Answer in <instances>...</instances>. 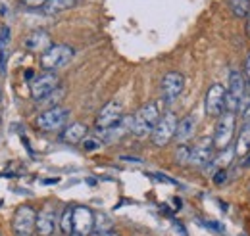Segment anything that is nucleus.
I'll return each instance as SVG.
<instances>
[{
	"label": "nucleus",
	"mask_w": 250,
	"mask_h": 236,
	"mask_svg": "<svg viewBox=\"0 0 250 236\" xmlns=\"http://www.w3.org/2000/svg\"><path fill=\"white\" fill-rule=\"evenodd\" d=\"M243 125H250V104L245 108V114H243Z\"/></svg>",
	"instance_id": "cd10ccee"
},
{
	"label": "nucleus",
	"mask_w": 250,
	"mask_h": 236,
	"mask_svg": "<svg viewBox=\"0 0 250 236\" xmlns=\"http://www.w3.org/2000/svg\"><path fill=\"white\" fill-rule=\"evenodd\" d=\"M56 229V209L54 206L46 204L39 213H37V225H35V233L39 236H52Z\"/></svg>",
	"instance_id": "4468645a"
},
{
	"label": "nucleus",
	"mask_w": 250,
	"mask_h": 236,
	"mask_svg": "<svg viewBox=\"0 0 250 236\" xmlns=\"http://www.w3.org/2000/svg\"><path fill=\"white\" fill-rule=\"evenodd\" d=\"M245 31H247V37L250 39V14L247 16V27H245Z\"/></svg>",
	"instance_id": "2f4dec72"
},
{
	"label": "nucleus",
	"mask_w": 250,
	"mask_h": 236,
	"mask_svg": "<svg viewBox=\"0 0 250 236\" xmlns=\"http://www.w3.org/2000/svg\"><path fill=\"white\" fill-rule=\"evenodd\" d=\"M204 110L210 118H219L223 114V110H225V87L221 83H214L206 90Z\"/></svg>",
	"instance_id": "9b49d317"
},
{
	"label": "nucleus",
	"mask_w": 250,
	"mask_h": 236,
	"mask_svg": "<svg viewBox=\"0 0 250 236\" xmlns=\"http://www.w3.org/2000/svg\"><path fill=\"white\" fill-rule=\"evenodd\" d=\"M73 233L79 236L94 233V213L87 206L73 207Z\"/></svg>",
	"instance_id": "f8f14e48"
},
{
	"label": "nucleus",
	"mask_w": 250,
	"mask_h": 236,
	"mask_svg": "<svg viewBox=\"0 0 250 236\" xmlns=\"http://www.w3.org/2000/svg\"><path fill=\"white\" fill-rule=\"evenodd\" d=\"M0 98H2V92H0Z\"/></svg>",
	"instance_id": "c9c22d12"
},
{
	"label": "nucleus",
	"mask_w": 250,
	"mask_h": 236,
	"mask_svg": "<svg viewBox=\"0 0 250 236\" xmlns=\"http://www.w3.org/2000/svg\"><path fill=\"white\" fill-rule=\"evenodd\" d=\"M23 46H25V50H29V52H41V54H42L44 50H48V48L52 46V42H50V35H48L44 29L31 31V33L25 37Z\"/></svg>",
	"instance_id": "2eb2a0df"
},
{
	"label": "nucleus",
	"mask_w": 250,
	"mask_h": 236,
	"mask_svg": "<svg viewBox=\"0 0 250 236\" xmlns=\"http://www.w3.org/2000/svg\"><path fill=\"white\" fill-rule=\"evenodd\" d=\"M243 75H245V79L250 83V54H249V58H247V61H245V73H243Z\"/></svg>",
	"instance_id": "bb28decb"
},
{
	"label": "nucleus",
	"mask_w": 250,
	"mask_h": 236,
	"mask_svg": "<svg viewBox=\"0 0 250 236\" xmlns=\"http://www.w3.org/2000/svg\"><path fill=\"white\" fill-rule=\"evenodd\" d=\"M20 2L23 6H27V8H42L46 0H20Z\"/></svg>",
	"instance_id": "393cba45"
},
{
	"label": "nucleus",
	"mask_w": 250,
	"mask_h": 236,
	"mask_svg": "<svg viewBox=\"0 0 250 236\" xmlns=\"http://www.w3.org/2000/svg\"><path fill=\"white\" fill-rule=\"evenodd\" d=\"M160 108H158L156 102H148L145 104L143 108L137 110V114L133 116V127H131V133L139 138H145L148 135H152L156 123L160 121Z\"/></svg>",
	"instance_id": "f257e3e1"
},
{
	"label": "nucleus",
	"mask_w": 250,
	"mask_h": 236,
	"mask_svg": "<svg viewBox=\"0 0 250 236\" xmlns=\"http://www.w3.org/2000/svg\"><path fill=\"white\" fill-rule=\"evenodd\" d=\"M114 227V221L106 215V213H98L94 215V233L100 236H104L106 233H110Z\"/></svg>",
	"instance_id": "aec40b11"
},
{
	"label": "nucleus",
	"mask_w": 250,
	"mask_h": 236,
	"mask_svg": "<svg viewBox=\"0 0 250 236\" xmlns=\"http://www.w3.org/2000/svg\"><path fill=\"white\" fill-rule=\"evenodd\" d=\"M122 119H124V106L118 100H112L106 106H102V110L98 112V116L94 119V127L98 129V133H104L116 127L118 123H122Z\"/></svg>",
	"instance_id": "6e6552de"
},
{
	"label": "nucleus",
	"mask_w": 250,
	"mask_h": 236,
	"mask_svg": "<svg viewBox=\"0 0 250 236\" xmlns=\"http://www.w3.org/2000/svg\"><path fill=\"white\" fill-rule=\"evenodd\" d=\"M194 127H196V118L192 116V114H188L185 116L183 119H179V123H177V131H175V138H177V142H185L188 140L192 135H194Z\"/></svg>",
	"instance_id": "f3484780"
},
{
	"label": "nucleus",
	"mask_w": 250,
	"mask_h": 236,
	"mask_svg": "<svg viewBox=\"0 0 250 236\" xmlns=\"http://www.w3.org/2000/svg\"><path fill=\"white\" fill-rule=\"evenodd\" d=\"M69 236H79V235H75V233H73V235H69Z\"/></svg>",
	"instance_id": "f704fd0d"
},
{
	"label": "nucleus",
	"mask_w": 250,
	"mask_h": 236,
	"mask_svg": "<svg viewBox=\"0 0 250 236\" xmlns=\"http://www.w3.org/2000/svg\"><path fill=\"white\" fill-rule=\"evenodd\" d=\"M60 229L63 235H73V207H65L60 217Z\"/></svg>",
	"instance_id": "4be33fe9"
},
{
	"label": "nucleus",
	"mask_w": 250,
	"mask_h": 236,
	"mask_svg": "<svg viewBox=\"0 0 250 236\" xmlns=\"http://www.w3.org/2000/svg\"><path fill=\"white\" fill-rule=\"evenodd\" d=\"M250 152V125H243L241 133H239V138H237V144H235V154L245 157Z\"/></svg>",
	"instance_id": "6ab92c4d"
},
{
	"label": "nucleus",
	"mask_w": 250,
	"mask_h": 236,
	"mask_svg": "<svg viewBox=\"0 0 250 236\" xmlns=\"http://www.w3.org/2000/svg\"><path fill=\"white\" fill-rule=\"evenodd\" d=\"M73 54H75V50L67 44H52L48 50H44L41 54V67L44 71L52 73L63 65H67L73 58Z\"/></svg>",
	"instance_id": "f03ea898"
},
{
	"label": "nucleus",
	"mask_w": 250,
	"mask_h": 236,
	"mask_svg": "<svg viewBox=\"0 0 250 236\" xmlns=\"http://www.w3.org/2000/svg\"><path fill=\"white\" fill-rule=\"evenodd\" d=\"M100 146H102V140H100V138L91 137V138H85V140H83V148H85L87 152H94V150H98Z\"/></svg>",
	"instance_id": "b1692460"
},
{
	"label": "nucleus",
	"mask_w": 250,
	"mask_h": 236,
	"mask_svg": "<svg viewBox=\"0 0 250 236\" xmlns=\"http://www.w3.org/2000/svg\"><path fill=\"white\" fill-rule=\"evenodd\" d=\"M175 161L179 163V165H185L190 161V148L185 146V144H181V146L177 148V152H175Z\"/></svg>",
	"instance_id": "5701e85b"
},
{
	"label": "nucleus",
	"mask_w": 250,
	"mask_h": 236,
	"mask_svg": "<svg viewBox=\"0 0 250 236\" xmlns=\"http://www.w3.org/2000/svg\"><path fill=\"white\" fill-rule=\"evenodd\" d=\"M229 8L235 18H247L250 14V0H229Z\"/></svg>",
	"instance_id": "412c9836"
},
{
	"label": "nucleus",
	"mask_w": 250,
	"mask_h": 236,
	"mask_svg": "<svg viewBox=\"0 0 250 236\" xmlns=\"http://www.w3.org/2000/svg\"><path fill=\"white\" fill-rule=\"evenodd\" d=\"M245 89H247V79L241 71H231L229 79H227V89H225V110L235 114L241 108L243 96H245Z\"/></svg>",
	"instance_id": "7ed1b4c3"
},
{
	"label": "nucleus",
	"mask_w": 250,
	"mask_h": 236,
	"mask_svg": "<svg viewBox=\"0 0 250 236\" xmlns=\"http://www.w3.org/2000/svg\"><path fill=\"white\" fill-rule=\"evenodd\" d=\"M79 0H46L44 6L41 8L46 16H54V14H60V12H65L69 8H75Z\"/></svg>",
	"instance_id": "a211bd4d"
},
{
	"label": "nucleus",
	"mask_w": 250,
	"mask_h": 236,
	"mask_svg": "<svg viewBox=\"0 0 250 236\" xmlns=\"http://www.w3.org/2000/svg\"><path fill=\"white\" fill-rule=\"evenodd\" d=\"M223 180H227V171H225V169H219L218 173H216V177H214V182H216V184H221Z\"/></svg>",
	"instance_id": "a878e982"
},
{
	"label": "nucleus",
	"mask_w": 250,
	"mask_h": 236,
	"mask_svg": "<svg viewBox=\"0 0 250 236\" xmlns=\"http://www.w3.org/2000/svg\"><path fill=\"white\" fill-rule=\"evenodd\" d=\"M243 167H250V154L245 156V161H243Z\"/></svg>",
	"instance_id": "473e14b6"
},
{
	"label": "nucleus",
	"mask_w": 250,
	"mask_h": 236,
	"mask_svg": "<svg viewBox=\"0 0 250 236\" xmlns=\"http://www.w3.org/2000/svg\"><path fill=\"white\" fill-rule=\"evenodd\" d=\"M104 236H120V235H118V233H114V231H110V233H106Z\"/></svg>",
	"instance_id": "72a5a7b5"
},
{
	"label": "nucleus",
	"mask_w": 250,
	"mask_h": 236,
	"mask_svg": "<svg viewBox=\"0 0 250 236\" xmlns=\"http://www.w3.org/2000/svg\"><path fill=\"white\" fill-rule=\"evenodd\" d=\"M60 87V79L54 73L44 71L42 75L35 77L31 81V96L35 102H42L44 98H48L54 90H58Z\"/></svg>",
	"instance_id": "9d476101"
},
{
	"label": "nucleus",
	"mask_w": 250,
	"mask_h": 236,
	"mask_svg": "<svg viewBox=\"0 0 250 236\" xmlns=\"http://www.w3.org/2000/svg\"><path fill=\"white\" fill-rule=\"evenodd\" d=\"M233 135H235V114L231 112H225L221 114L216 123V131H214V137H212V142L216 150H227L231 146V140H233Z\"/></svg>",
	"instance_id": "20e7f679"
},
{
	"label": "nucleus",
	"mask_w": 250,
	"mask_h": 236,
	"mask_svg": "<svg viewBox=\"0 0 250 236\" xmlns=\"http://www.w3.org/2000/svg\"><path fill=\"white\" fill-rule=\"evenodd\" d=\"M67 119H69V110L65 108H48L44 110L42 114L37 116V127L41 131H46V133H52V131H60L67 125Z\"/></svg>",
	"instance_id": "39448f33"
},
{
	"label": "nucleus",
	"mask_w": 250,
	"mask_h": 236,
	"mask_svg": "<svg viewBox=\"0 0 250 236\" xmlns=\"http://www.w3.org/2000/svg\"><path fill=\"white\" fill-rule=\"evenodd\" d=\"M152 177L158 178V180H162V182H169V184H173V180L169 177H164V175H160V173H152Z\"/></svg>",
	"instance_id": "c85d7f7f"
},
{
	"label": "nucleus",
	"mask_w": 250,
	"mask_h": 236,
	"mask_svg": "<svg viewBox=\"0 0 250 236\" xmlns=\"http://www.w3.org/2000/svg\"><path fill=\"white\" fill-rule=\"evenodd\" d=\"M122 159H124V161H133V163H141V159H139V157H122Z\"/></svg>",
	"instance_id": "7c9ffc66"
},
{
	"label": "nucleus",
	"mask_w": 250,
	"mask_h": 236,
	"mask_svg": "<svg viewBox=\"0 0 250 236\" xmlns=\"http://www.w3.org/2000/svg\"><path fill=\"white\" fill-rule=\"evenodd\" d=\"M177 118H175V114H171V112H166L160 121L156 123V127H154V131H152V142H154V146H166L173 137H175V131H177Z\"/></svg>",
	"instance_id": "1a4fd4ad"
},
{
	"label": "nucleus",
	"mask_w": 250,
	"mask_h": 236,
	"mask_svg": "<svg viewBox=\"0 0 250 236\" xmlns=\"http://www.w3.org/2000/svg\"><path fill=\"white\" fill-rule=\"evenodd\" d=\"M173 227H175V229H177V231H179V233H181V236H187V231H185V229H183V225H179V223H177V221H173Z\"/></svg>",
	"instance_id": "c756f323"
},
{
	"label": "nucleus",
	"mask_w": 250,
	"mask_h": 236,
	"mask_svg": "<svg viewBox=\"0 0 250 236\" xmlns=\"http://www.w3.org/2000/svg\"><path fill=\"white\" fill-rule=\"evenodd\" d=\"M185 89V77L179 73V71H169L164 75L162 83H160V96H162V102L164 104H173L181 92Z\"/></svg>",
	"instance_id": "0eeeda50"
},
{
	"label": "nucleus",
	"mask_w": 250,
	"mask_h": 236,
	"mask_svg": "<svg viewBox=\"0 0 250 236\" xmlns=\"http://www.w3.org/2000/svg\"><path fill=\"white\" fill-rule=\"evenodd\" d=\"M37 225V211L31 206H20L12 217L14 236H33Z\"/></svg>",
	"instance_id": "423d86ee"
},
{
	"label": "nucleus",
	"mask_w": 250,
	"mask_h": 236,
	"mask_svg": "<svg viewBox=\"0 0 250 236\" xmlns=\"http://www.w3.org/2000/svg\"><path fill=\"white\" fill-rule=\"evenodd\" d=\"M214 161V142L210 138H202L198 144L190 148V165L194 167H206Z\"/></svg>",
	"instance_id": "ddd939ff"
},
{
	"label": "nucleus",
	"mask_w": 250,
	"mask_h": 236,
	"mask_svg": "<svg viewBox=\"0 0 250 236\" xmlns=\"http://www.w3.org/2000/svg\"><path fill=\"white\" fill-rule=\"evenodd\" d=\"M87 125L83 123H69L65 129L62 131L60 138H62L65 144H79L87 138Z\"/></svg>",
	"instance_id": "dca6fc26"
}]
</instances>
